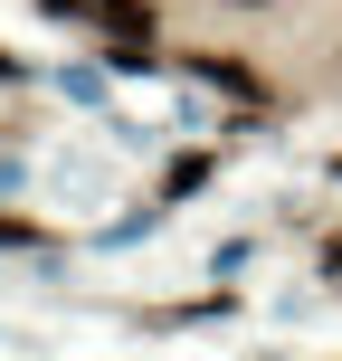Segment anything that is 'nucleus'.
<instances>
[{
  "mask_svg": "<svg viewBox=\"0 0 342 361\" xmlns=\"http://www.w3.org/2000/svg\"><path fill=\"white\" fill-rule=\"evenodd\" d=\"M228 10H276V0H228Z\"/></svg>",
  "mask_w": 342,
  "mask_h": 361,
  "instance_id": "nucleus-7",
  "label": "nucleus"
},
{
  "mask_svg": "<svg viewBox=\"0 0 342 361\" xmlns=\"http://www.w3.org/2000/svg\"><path fill=\"white\" fill-rule=\"evenodd\" d=\"M200 180H219V152H181V162L162 171V209H171V200H190Z\"/></svg>",
  "mask_w": 342,
  "mask_h": 361,
  "instance_id": "nucleus-3",
  "label": "nucleus"
},
{
  "mask_svg": "<svg viewBox=\"0 0 342 361\" xmlns=\"http://www.w3.org/2000/svg\"><path fill=\"white\" fill-rule=\"evenodd\" d=\"M76 29H86L95 57L124 67V76H152V67H162V0H86Z\"/></svg>",
  "mask_w": 342,
  "mask_h": 361,
  "instance_id": "nucleus-1",
  "label": "nucleus"
},
{
  "mask_svg": "<svg viewBox=\"0 0 342 361\" xmlns=\"http://www.w3.org/2000/svg\"><path fill=\"white\" fill-rule=\"evenodd\" d=\"M314 267H324V286H342V228L324 238V257H314Z\"/></svg>",
  "mask_w": 342,
  "mask_h": 361,
  "instance_id": "nucleus-5",
  "label": "nucleus"
},
{
  "mask_svg": "<svg viewBox=\"0 0 342 361\" xmlns=\"http://www.w3.org/2000/svg\"><path fill=\"white\" fill-rule=\"evenodd\" d=\"M190 76L219 86V95H238V105H267V76H257L248 57H190Z\"/></svg>",
  "mask_w": 342,
  "mask_h": 361,
  "instance_id": "nucleus-2",
  "label": "nucleus"
},
{
  "mask_svg": "<svg viewBox=\"0 0 342 361\" xmlns=\"http://www.w3.org/2000/svg\"><path fill=\"white\" fill-rule=\"evenodd\" d=\"M57 238L38 228V219H19V209H0V257H48Z\"/></svg>",
  "mask_w": 342,
  "mask_h": 361,
  "instance_id": "nucleus-4",
  "label": "nucleus"
},
{
  "mask_svg": "<svg viewBox=\"0 0 342 361\" xmlns=\"http://www.w3.org/2000/svg\"><path fill=\"white\" fill-rule=\"evenodd\" d=\"M38 19H86V0H38Z\"/></svg>",
  "mask_w": 342,
  "mask_h": 361,
  "instance_id": "nucleus-6",
  "label": "nucleus"
}]
</instances>
